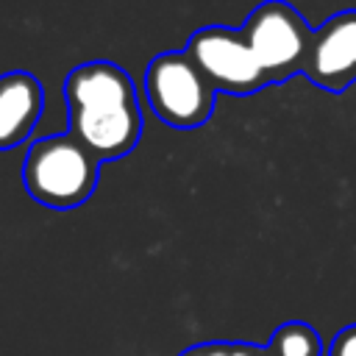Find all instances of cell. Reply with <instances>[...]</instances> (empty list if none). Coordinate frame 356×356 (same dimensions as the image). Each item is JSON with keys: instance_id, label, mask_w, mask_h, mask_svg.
<instances>
[{"instance_id": "ba28073f", "label": "cell", "mask_w": 356, "mask_h": 356, "mask_svg": "<svg viewBox=\"0 0 356 356\" xmlns=\"http://www.w3.org/2000/svg\"><path fill=\"white\" fill-rule=\"evenodd\" d=\"M267 345L278 356H320L323 353V342H320L317 331L309 323H300V320L281 323L273 331Z\"/></svg>"}, {"instance_id": "5b68a950", "label": "cell", "mask_w": 356, "mask_h": 356, "mask_svg": "<svg viewBox=\"0 0 356 356\" xmlns=\"http://www.w3.org/2000/svg\"><path fill=\"white\" fill-rule=\"evenodd\" d=\"M186 56L200 67V72L214 83L217 92L253 95L267 83L242 31L209 25L189 36Z\"/></svg>"}, {"instance_id": "7a4b0ae2", "label": "cell", "mask_w": 356, "mask_h": 356, "mask_svg": "<svg viewBox=\"0 0 356 356\" xmlns=\"http://www.w3.org/2000/svg\"><path fill=\"white\" fill-rule=\"evenodd\" d=\"M97 172L100 161L72 134H53L28 147L22 184L36 203L64 211L95 195Z\"/></svg>"}, {"instance_id": "277c9868", "label": "cell", "mask_w": 356, "mask_h": 356, "mask_svg": "<svg viewBox=\"0 0 356 356\" xmlns=\"http://www.w3.org/2000/svg\"><path fill=\"white\" fill-rule=\"evenodd\" d=\"M242 33L267 75V83H281L295 72H303L312 28L286 0H264L250 11L242 25Z\"/></svg>"}, {"instance_id": "9c48e42d", "label": "cell", "mask_w": 356, "mask_h": 356, "mask_svg": "<svg viewBox=\"0 0 356 356\" xmlns=\"http://www.w3.org/2000/svg\"><path fill=\"white\" fill-rule=\"evenodd\" d=\"M178 356H278L270 345H253V342H234V339H211L184 348Z\"/></svg>"}, {"instance_id": "6da1fadb", "label": "cell", "mask_w": 356, "mask_h": 356, "mask_svg": "<svg viewBox=\"0 0 356 356\" xmlns=\"http://www.w3.org/2000/svg\"><path fill=\"white\" fill-rule=\"evenodd\" d=\"M70 134L97 159L128 156L142 134V111L134 81L114 61L78 64L64 81Z\"/></svg>"}, {"instance_id": "8992f818", "label": "cell", "mask_w": 356, "mask_h": 356, "mask_svg": "<svg viewBox=\"0 0 356 356\" xmlns=\"http://www.w3.org/2000/svg\"><path fill=\"white\" fill-rule=\"evenodd\" d=\"M303 75L328 92H345L356 81V11H339L312 33Z\"/></svg>"}, {"instance_id": "3957f363", "label": "cell", "mask_w": 356, "mask_h": 356, "mask_svg": "<svg viewBox=\"0 0 356 356\" xmlns=\"http://www.w3.org/2000/svg\"><path fill=\"white\" fill-rule=\"evenodd\" d=\"M145 95L153 114L172 128H197L214 111L217 89L184 53H161L147 64Z\"/></svg>"}, {"instance_id": "52a82bcc", "label": "cell", "mask_w": 356, "mask_h": 356, "mask_svg": "<svg viewBox=\"0 0 356 356\" xmlns=\"http://www.w3.org/2000/svg\"><path fill=\"white\" fill-rule=\"evenodd\" d=\"M44 106L42 83L31 72L0 75V150L17 147L33 131Z\"/></svg>"}, {"instance_id": "30bf717a", "label": "cell", "mask_w": 356, "mask_h": 356, "mask_svg": "<svg viewBox=\"0 0 356 356\" xmlns=\"http://www.w3.org/2000/svg\"><path fill=\"white\" fill-rule=\"evenodd\" d=\"M328 356H356V323L339 328L328 345Z\"/></svg>"}]
</instances>
